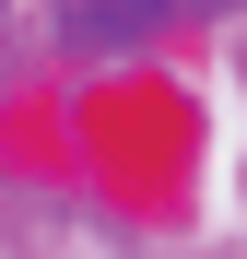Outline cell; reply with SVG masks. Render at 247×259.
<instances>
[{"instance_id":"cell-1","label":"cell","mask_w":247,"mask_h":259,"mask_svg":"<svg viewBox=\"0 0 247 259\" xmlns=\"http://www.w3.org/2000/svg\"><path fill=\"white\" fill-rule=\"evenodd\" d=\"M177 12H224V0H82L71 12V48H130V35L177 24Z\"/></svg>"}]
</instances>
